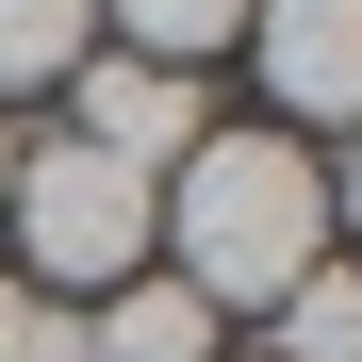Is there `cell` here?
I'll return each instance as SVG.
<instances>
[{
    "label": "cell",
    "instance_id": "8",
    "mask_svg": "<svg viewBox=\"0 0 362 362\" xmlns=\"http://www.w3.org/2000/svg\"><path fill=\"white\" fill-rule=\"evenodd\" d=\"M280 362H362V264H313L280 296Z\"/></svg>",
    "mask_w": 362,
    "mask_h": 362
},
{
    "label": "cell",
    "instance_id": "4",
    "mask_svg": "<svg viewBox=\"0 0 362 362\" xmlns=\"http://www.w3.org/2000/svg\"><path fill=\"white\" fill-rule=\"evenodd\" d=\"M247 66H264V132H362V0H247Z\"/></svg>",
    "mask_w": 362,
    "mask_h": 362
},
{
    "label": "cell",
    "instance_id": "10",
    "mask_svg": "<svg viewBox=\"0 0 362 362\" xmlns=\"http://www.w3.org/2000/svg\"><path fill=\"white\" fill-rule=\"evenodd\" d=\"M17 346H33V280L0 264V362H17Z\"/></svg>",
    "mask_w": 362,
    "mask_h": 362
},
{
    "label": "cell",
    "instance_id": "1",
    "mask_svg": "<svg viewBox=\"0 0 362 362\" xmlns=\"http://www.w3.org/2000/svg\"><path fill=\"white\" fill-rule=\"evenodd\" d=\"M148 264L198 296V313H280L296 280L329 264V165L296 148V132H198L165 165V198H148Z\"/></svg>",
    "mask_w": 362,
    "mask_h": 362
},
{
    "label": "cell",
    "instance_id": "9",
    "mask_svg": "<svg viewBox=\"0 0 362 362\" xmlns=\"http://www.w3.org/2000/svg\"><path fill=\"white\" fill-rule=\"evenodd\" d=\"M329 214H346V264H362V132H346V165H329Z\"/></svg>",
    "mask_w": 362,
    "mask_h": 362
},
{
    "label": "cell",
    "instance_id": "2",
    "mask_svg": "<svg viewBox=\"0 0 362 362\" xmlns=\"http://www.w3.org/2000/svg\"><path fill=\"white\" fill-rule=\"evenodd\" d=\"M0 230H17V264L66 280V313H99L115 280H148V181L99 165L83 132H17V198H0Z\"/></svg>",
    "mask_w": 362,
    "mask_h": 362
},
{
    "label": "cell",
    "instance_id": "7",
    "mask_svg": "<svg viewBox=\"0 0 362 362\" xmlns=\"http://www.w3.org/2000/svg\"><path fill=\"white\" fill-rule=\"evenodd\" d=\"M99 49V0H0V99H33V83H66Z\"/></svg>",
    "mask_w": 362,
    "mask_h": 362
},
{
    "label": "cell",
    "instance_id": "11",
    "mask_svg": "<svg viewBox=\"0 0 362 362\" xmlns=\"http://www.w3.org/2000/svg\"><path fill=\"white\" fill-rule=\"evenodd\" d=\"M0 198H17V132H0Z\"/></svg>",
    "mask_w": 362,
    "mask_h": 362
},
{
    "label": "cell",
    "instance_id": "6",
    "mask_svg": "<svg viewBox=\"0 0 362 362\" xmlns=\"http://www.w3.org/2000/svg\"><path fill=\"white\" fill-rule=\"evenodd\" d=\"M99 33L132 66H198L214 83V49H247V0H99Z\"/></svg>",
    "mask_w": 362,
    "mask_h": 362
},
{
    "label": "cell",
    "instance_id": "5",
    "mask_svg": "<svg viewBox=\"0 0 362 362\" xmlns=\"http://www.w3.org/2000/svg\"><path fill=\"white\" fill-rule=\"evenodd\" d=\"M83 346H99V362H230V329H214L165 264H148V280H115L99 313H83Z\"/></svg>",
    "mask_w": 362,
    "mask_h": 362
},
{
    "label": "cell",
    "instance_id": "3",
    "mask_svg": "<svg viewBox=\"0 0 362 362\" xmlns=\"http://www.w3.org/2000/svg\"><path fill=\"white\" fill-rule=\"evenodd\" d=\"M66 132L165 198V165L214 132V83H198V66H132V49H83V66H66Z\"/></svg>",
    "mask_w": 362,
    "mask_h": 362
}]
</instances>
